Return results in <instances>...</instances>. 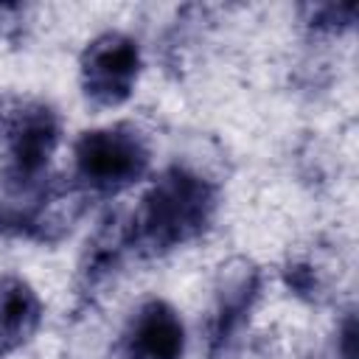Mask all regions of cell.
Masks as SVG:
<instances>
[{"label":"cell","instance_id":"1","mask_svg":"<svg viewBox=\"0 0 359 359\" xmlns=\"http://www.w3.org/2000/svg\"><path fill=\"white\" fill-rule=\"evenodd\" d=\"M219 213V185L188 168L168 165L157 174L129 222L132 250L146 258L168 255L202 238Z\"/></svg>","mask_w":359,"mask_h":359},{"label":"cell","instance_id":"2","mask_svg":"<svg viewBox=\"0 0 359 359\" xmlns=\"http://www.w3.org/2000/svg\"><path fill=\"white\" fill-rule=\"evenodd\" d=\"M73 165L84 194L115 196L146 177L151 149L137 126L112 123L79 135L73 146Z\"/></svg>","mask_w":359,"mask_h":359},{"label":"cell","instance_id":"3","mask_svg":"<svg viewBox=\"0 0 359 359\" xmlns=\"http://www.w3.org/2000/svg\"><path fill=\"white\" fill-rule=\"evenodd\" d=\"M62 140L59 112L45 101H25L6 121V168L3 196L31 194L50 180L48 165Z\"/></svg>","mask_w":359,"mask_h":359},{"label":"cell","instance_id":"4","mask_svg":"<svg viewBox=\"0 0 359 359\" xmlns=\"http://www.w3.org/2000/svg\"><path fill=\"white\" fill-rule=\"evenodd\" d=\"M264 292V272L250 258H230L213 283V311L208 325V359H241L244 334Z\"/></svg>","mask_w":359,"mask_h":359},{"label":"cell","instance_id":"5","mask_svg":"<svg viewBox=\"0 0 359 359\" xmlns=\"http://www.w3.org/2000/svg\"><path fill=\"white\" fill-rule=\"evenodd\" d=\"M84 213V191L65 180H48L22 196H0V233L34 244H59Z\"/></svg>","mask_w":359,"mask_h":359},{"label":"cell","instance_id":"6","mask_svg":"<svg viewBox=\"0 0 359 359\" xmlns=\"http://www.w3.org/2000/svg\"><path fill=\"white\" fill-rule=\"evenodd\" d=\"M143 53L135 36L104 31L90 39L79 59V81L84 98L98 109L121 107L132 98L140 79Z\"/></svg>","mask_w":359,"mask_h":359},{"label":"cell","instance_id":"7","mask_svg":"<svg viewBox=\"0 0 359 359\" xmlns=\"http://www.w3.org/2000/svg\"><path fill=\"white\" fill-rule=\"evenodd\" d=\"M129 250H132L129 222H123L121 213H107L101 219V224L95 227L93 238L87 241V250L79 261L76 317H81L87 309H93L109 292L118 272L123 269V258Z\"/></svg>","mask_w":359,"mask_h":359},{"label":"cell","instance_id":"8","mask_svg":"<svg viewBox=\"0 0 359 359\" xmlns=\"http://www.w3.org/2000/svg\"><path fill=\"white\" fill-rule=\"evenodd\" d=\"M185 325L180 311L160 297L143 300L121 334V359H182Z\"/></svg>","mask_w":359,"mask_h":359},{"label":"cell","instance_id":"9","mask_svg":"<svg viewBox=\"0 0 359 359\" xmlns=\"http://www.w3.org/2000/svg\"><path fill=\"white\" fill-rule=\"evenodd\" d=\"M45 306L20 275H0V353L28 345L42 325Z\"/></svg>","mask_w":359,"mask_h":359},{"label":"cell","instance_id":"10","mask_svg":"<svg viewBox=\"0 0 359 359\" xmlns=\"http://www.w3.org/2000/svg\"><path fill=\"white\" fill-rule=\"evenodd\" d=\"M303 22L311 34L337 36L353 28L356 22V3H314L303 6Z\"/></svg>","mask_w":359,"mask_h":359},{"label":"cell","instance_id":"11","mask_svg":"<svg viewBox=\"0 0 359 359\" xmlns=\"http://www.w3.org/2000/svg\"><path fill=\"white\" fill-rule=\"evenodd\" d=\"M283 283L294 297L309 300V303L320 300V294H323V278H320L317 266L309 261H289L283 266Z\"/></svg>","mask_w":359,"mask_h":359},{"label":"cell","instance_id":"12","mask_svg":"<svg viewBox=\"0 0 359 359\" xmlns=\"http://www.w3.org/2000/svg\"><path fill=\"white\" fill-rule=\"evenodd\" d=\"M28 25V6H0V36L20 42Z\"/></svg>","mask_w":359,"mask_h":359},{"label":"cell","instance_id":"13","mask_svg":"<svg viewBox=\"0 0 359 359\" xmlns=\"http://www.w3.org/2000/svg\"><path fill=\"white\" fill-rule=\"evenodd\" d=\"M337 334H339V337H337L339 356H342V359H356V334H359V328H356V317H353V311L345 314V320H342V325H339Z\"/></svg>","mask_w":359,"mask_h":359}]
</instances>
